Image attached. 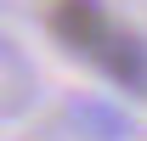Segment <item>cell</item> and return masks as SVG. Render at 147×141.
I'll return each instance as SVG.
<instances>
[{"label":"cell","instance_id":"1","mask_svg":"<svg viewBox=\"0 0 147 141\" xmlns=\"http://www.w3.org/2000/svg\"><path fill=\"white\" fill-rule=\"evenodd\" d=\"M108 28H113V17H108L102 0H57L51 6V34L68 51H79V56H96V45L108 40Z\"/></svg>","mask_w":147,"mask_h":141},{"label":"cell","instance_id":"2","mask_svg":"<svg viewBox=\"0 0 147 141\" xmlns=\"http://www.w3.org/2000/svg\"><path fill=\"white\" fill-rule=\"evenodd\" d=\"M96 68L108 73L119 90H130V96H147V45L130 28H108V40L96 45V56H91Z\"/></svg>","mask_w":147,"mask_h":141}]
</instances>
